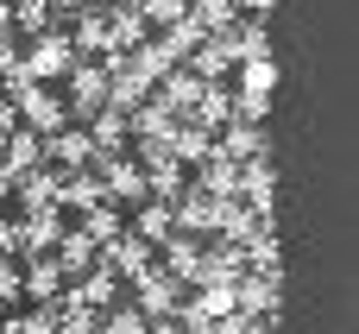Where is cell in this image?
<instances>
[{
	"label": "cell",
	"instance_id": "6da1fadb",
	"mask_svg": "<svg viewBox=\"0 0 359 334\" xmlns=\"http://www.w3.org/2000/svg\"><path fill=\"white\" fill-rule=\"evenodd\" d=\"M101 334H139V316H133V309H120V316H114Z\"/></svg>",
	"mask_w": 359,
	"mask_h": 334
},
{
	"label": "cell",
	"instance_id": "7a4b0ae2",
	"mask_svg": "<svg viewBox=\"0 0 359 334\" xmlns=\"http://www.w3.org/2000/svg\"><path fill=\"white\" fill-rule=\"evenodd\" d=\"M63 334H88V322H63Z\"/></svg>",
	"mask_w": 359,
	"mask_h": 334
},
{
	"label": "cell",
	"instance_id": "3957f363",
	"mask_svg": "<svg viewBox=\"0 0 359 334\" xmlns=\"http://www.w3.org/2000/svg\"><path fill=\"white\" fill-rule=\"evenodd\" d=\"M151 334H183V328H151Z\"/></svg>",
	"mask_w": 359,
	"mask_h": 334
}]
</instances>
